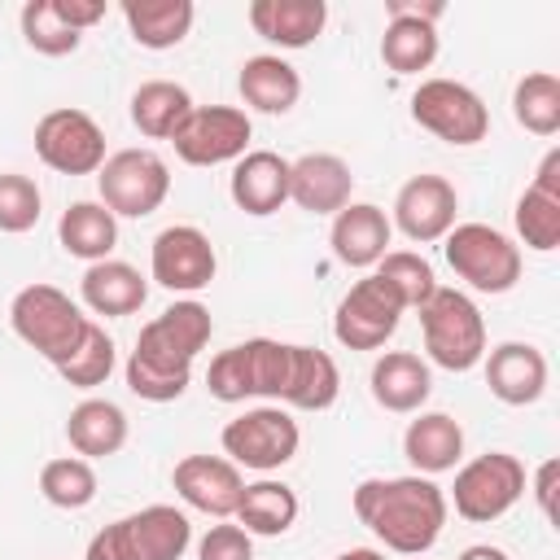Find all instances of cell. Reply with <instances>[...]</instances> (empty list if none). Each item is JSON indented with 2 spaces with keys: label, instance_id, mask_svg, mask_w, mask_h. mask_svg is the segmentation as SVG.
Here are the masks:
<instances>
[{
  "label": "cell",
  "instance_id": "obj_1",
  "mask_svg": "<svg viewBox=\"0 0 560 560\" xmlns=\"http://www.w3.org/2000/svg\"><path fill=\"white\" fill-rule=\"evenodd\" d=\"M210 332H214V319L197 298L171 302L162 315H153L140 328L136 350L127 354V368H122L127 389L144 402H175L188 389L192 359L206 350Z\"/></svg>",
  "mask_w": 560,
  "mask_h": 560
},
{
  "label": "cell",
  "instance_id": "obj_2",
  "mask_svg": "<svg viewBox=\"0 0 560 560\" xmlns=\"http://www.w3.org/2000/svg\"><path fill=\"white\" fill-rule=\"evenodd\" d=\"M354 516L398 556H424L446 525V490L433 477H368L350 494Z\"/></svg>",
  "mask_w": 560,
  "mask_h": 560
},
{
  "label": "cell",
  "instance_id": "obj_3",
  "mask_svg": "<svg viewBox=\"0 0 560 560\" xmlns=\"http://www.w3.org/2000/svg\"><path fill=\"white\" fill-rule=\"evenodd\" d=\"M88 324L92 319L79 311V302H70V293H61L57 284H26L9 302V328L52 368H61L79 350Z\"/></svg>",
  "mask_w": 560,
  "mask_h": 560
},
{
  "label": "cell",
  "instance_id": "obj_4",
  "mask_svg": "<svg viewBox=\"0 0 560 560\" xmlns=\"http://www.w3.org/2000/svg\"><path fill=\"white\" fill-rule=\"evenodd\" d=\"M420 332L424 354L446 372H472L486 359V319L464 289L438 284L420 306Z\"/></svg>",
  "mask_w": 560,
  "mask_h": 560
},
{
  "label": "cell",
  "instance_id": "obj_5",
  "mask_svg": "<svg viewBox=\"0 0 560 560\" xmlns=\"http://www.w3.org/2000/svg\"><path fill=\"white\" fill-rule=\"evenodd\" d=\"M446 267L477 293H508L521 280V245L490 223H455L442 236Z\"/></svg>",
  "mask_w": 560,
  "mask_h": 560
},
{
  "label": "cell",
  "instance_id": "obj_6",
  "mask_svg": "<svg viewBox=\"0 0 560 560\" xmlns=\"http://www.w3.org/2000/svg\"><path fill=\"white\" fill-rule=\"evenodd\" d=\"M219 442H223V455H228L236 468L276 472V468H284V464L298 455L302 429H298V420L289 416V407L262 402V407H249V411H241L236 420H228Z\"/></svg>",
  "mask_w": 560,
  "mask_h": 560
},
{
  "label": "cell",
  "instance_id": "obj_7",
  "mask_svg": "<svg viewBox=\"0 0 560 560\" xmlns=\"http://www.w3.org/2000/svg\"><path fill=\"white\" fill-rule=\"evenodd\" d=\"M101 206L114 219H144L171 192V166L153 149H118L96 171Z\"/></svg>",
  "mask_w": 560,
  "mask_h": 560
},
{
  "label": "cell",
  "instance_id": "obj_8",
  "mask_svg": "<svg viewBox=\"0 0 560 560\" xmlns=\"http://www.w3.org/2000/svg\"><path fill=\"white\" fill-rule=\"evenodd\" d=\"M521 494H525V464L508 451H486V455L459 464L446 503H455V512L464 521L490 525L503 512H512Z\"/></svg>",
  "mask_w": 560,
  "mask_h": 560
},
{
  "label": "cell",
  "instance_id": "obj_9",
  "mask_svg": "<svg viewBox=\"0 0 560 560\" xmlns=\"http://www.w3.org/2000/svg\"><path fill=\"white\" fill-rule=\"evenodd\" d=\"M411 118L424 131H433L442 144H455V149H468V144L486 140V131H490L486 101L459 79H424L411 92Z\"/></svg>",
  "mask_w": 560,
  "mask_h": 560
},
{
  "label": "cell",
  "instance_id": "obj_10",
  "mask_svg": "<svg viewBox=\"0 0 560 560\" xmlns=\"http://www.w3.org/2000/svg\"><path fill=\"white\" fill-rule=\"evenodd\" d=\"M249 136H254V122L245 109L192 105L188 118L179 122V131L171 136V144H175V158L188 166H223V162H241L249 153Z\"/></svg>",
  "mask_w": 560,
  "mask_h": 560
},
{
  "label": "cell",
  "instance_id": "obj_11",
  "mask_svg": "<svg viewBox=\"0 0 560 560\" xmlns=\"http://www.w3.org/2000/svg\"><path fill=\"white\" fill-rule=\"evenodd\" d=\"M35 153L57 175H96L105 166V131L83 109H48L35 122Z\"/></svg>",
  "mask_w": 560,
  "mask_h": 560
},
{
  "label": "cell",
  "instance_id": "obj_12",
  "mask_svg": "<svg viewBox=\"0 0 560 560\" xmlns=\"http://www.w3.org/2000/svg\"><path fill=\"white\" fill-rule=\"evenodd\" d=\"M402 311H407V306H402V298L394 293V284L372 271V276L354 280L350 293L337 302L332 337H337L346 350H381V346L398 332Z\"/></svg>",
  "mask_w": 560,
  "mask_h": 560
},
{
  "label": "cell",
  "instance_id": "obj_13",
  "mask_svg": "<svg viewBox=\"0 0 560 560\" xmlns=\"http://www.w3.org/2000/svg\"><path fill=\"white\" fill-rule=\"evenodd\" d=\"M385 35H381V61L394 74H420L438 57V18L446 13L442 0H385Z\"/></svg>",
  "mask_w": 560,
  "mask_h": 560
},
{
  "label": "cell",
  "instance_id": "obj_14",
  "mask_svg": "<svg viewBox=\"0 0 560 560\" xmlns=\"http://www.w3.org/2000/svg\"><path fill=\"white\" fill-rule=\"evenodd\" d=\"M149 271H153V284L171 289V293H197L214 280L219 271V258H214V245L201 228L192 223H171L153 236V249H149Z\"/></svg>",
  "mask_w": 560,
  "mask_h": 560
},
{
  "label": "cell",
  "instance_id": "obj_15",
  "mask_svg": "<svg viewBox=\"0 0 560 560\" xmlns=\"http://www.w3.org/2000/svg\"><path fill=\"white\" fill-rule=\"evenodd\" d=\"M455 210H459V192L451 179L442 175H411L398 197H394V228L416 241V245H433L455 228Z\"/></svg>",
  "mask_w": 560,
  "mask_h": 560
},
{
  "label": "cell",
  "instance_id": "obj_16",
  "mask_svg": "<svg viewBox=\"0 0 560 560\" xmlns=\"http://www.w3.org/2000/svg\"><path fill=\"white\" fill-rule=\"evenodd\" d=\"M171 486L175 494L192 508V512H206L214 521H228L241 503V490H245V477L232 459L223 455H184L175 468H171Z\"/></svg>",
  "mask_w": 560,
  "mask_h": 560
},
{
  "label": "cell",
  "instance_id": "obj_17",
  "mask_svg": "<svg viewBox=\"0 0 560 560\" xmlns=\"http://www.w3.org/2000/svg\"><path fill=\"white\" fill-rule=\"evenodd\" d=\"M354 192V175L350 162L337 153H302L298 162H289V201L306 214H337L341 206H350Z\"/></svg>",
  "mask_w": 560,
  "mask_h": 560
},
{
  "label": "cell",
  "instance_id": "obj_18",
  "mask_svg": "<svg viewBox=\"0 0 560 560\" xmlns=\"http://www.w3.org/2000/svg\"><path fill=\"white\" fill-rule=\"evenodd\" d=\"M389 236H394V223L381 206L372 201H350L332 214V228H328V245H332V258L346 262V267H376L389 249Z\"/></svg>",
  "mask_w": 560,
  "mask_h": 560
},
{
  "label": "cell",
  "instance_id": "obj_19",
  "mask_svg": "<svg viewBox=\"0 0 560 560\" xmlns=\"http://www.w3.org/2000/svg\"><path fill=\"white\" fill-rule=\"evenodd\" d=\"M232 206L241 214L267 219L289 201V158H280L276 149H249L228 179Z\"/></svg>",
  "mask_w": 560,
  "mask_h": 560
},
{
  "label": "cell",
  "instance_id": "obj_20",
  "mask_svg": "<svg viewBox=\"0 0 560 560\" xmlns=\"http://www.w3.org/2000/svg\"><path fill=\"white\" fill-rule=\"evenodd\" d=\"M486 385L508 407H529L547 394V354L529 341H503L486 354Z\"/></svg>",
  "mask_w": 560,
  "mask_h": 560
},
{
  "label": "cell",
  "instance_id": "obj_21",
  "mask_svg": "<svg viewBox=\"0 0 560 560\" xmlns=\"http://www.w3.org/2000/svg\"><path fill=\"white\" fill-rule=\"evenodd\" d=\"M122 521V538L131 560H179L192 542V521L175 503H149Z\"/></svg>",
  "mask_w": 560,
  "mask_h": 560
},
{
  "label": "cell",
  "instance_id": "obj_22",
  "mask_svg": "<svg viewBox=\"0 0 560 560\" xmlns=\"http://www.w3.org/2000/svg\"><path fill=\"white\" fill-rule=\"evenodd\" d=\"M368 385H372V398H376L385 411H394V416H416V411L429 402V394H433V372H429V363H424L420 354H411V350H385V354L372 363Z\"/></svg>",
  "mask_w": 560,
  "mask_h": 560
},
{
  "label": "cell",
  "instance_id": "obj_23",
  "mask_svg": "<svg viewBox=\"0 0 560 560\" xmlns=\"http://www.w3.org/2000/svg\"><path fill=\"white\" fill-rule=\"evenodd\" d=\"M249 26H254V35H262L276 48H306L324 35L328 4L324 0H254Z\"/></svg>",
  "mask_w": 560,
  "mask_h": 560
},
{
  "label": "cell",
  "instance_id": "obj_24",
  "mask_svg": "<svg viewBox=\"0 0 560 560\" xmlns=\"http://www.w3.org/2000/svg\"><path fill=\"white\" fill-rule=\"evenodd\" d=\"M402 455L420 477L451 472L464 459V429L446 411H416V420L402 433Z\"/></svg>",
  "mask_w": 560,
  "mask_h": 560
},
{
  "label": "cell",
  "instance_id": "obj_25",
  "mask_svg": "<svg viewBox=\"0 0 560 560\" xmlns=\"http://www.w3.org/2000/svg\"><path fill=\"white\" fill-rule=\"evenodd\" d=\"M79 293H83V306L105 315V319H118V315H136L149 298V280L122 262V258H105V262H92L79 280Z\"/></svg>",
  "mask_w": 560,
  "mask_h": 560
},
{
  "label": "cell",
  "instance_id": "obj_26",
  "mask_svg": "<svg viewBox=\"0 0 560 560\" xmlns=\"http://www.w3.org/2000/svg\"><path fill=\"white\" fill-rule=\"evenodd\" d=\"M66 438L79 459H109L127 446V411L109 398H83L66 416Z\"/></svg>",
  "mask_w": 560,
  "mask_h": 560
},
{
  "label": "cell",
  "instance_id": "obj_27",
  "mask_svg": "<svg viewBox=\"0 0 560 560\" xmlns=\"http://www.w3.org/2000/svg\"><path fill=\"white\" fill-rule=\"evenodd\" d=\"M236 92L258 114H289L302 96V74L284 57L258 52V57H245V66L236 74Z\"/></svg>",
  "mask_w": 560,
  "mask_h": 560
},
{
  "label": "cell",
  "instance_id": "obj_28",
  "mask_svg": "<svg viewBox=\"0 0 560 560\" xmlns=\"http://www.w3.org/2000/svg\"><path fill=\"white\" fill-rule=\"evenodd\" d=\"M192 18H197L192 0H122V22L131 39L149 52H166L184 44L192 31Z\"/></svg>",
  "mask_w": 560,
  "mask_h": 560
},
{
  "label": "cell",
  "instance_id": "obj_29",
  "mask_svg": "<svg viewBox=\"0 0 560 560\" xmlns=\"http://www.w3.org/2000/svg\"><path fill=\"white\" fill-rule=\"evenodd\" d=\"M341 394V372L337 359L319 346H293V368L280 407L289 411H328Z\"/></svg>",
  "mask_w": 560,
  "mask_h": 560
},
{
  "label": "cell",
  "instance_id": "obj_30",
  "mask_svg": "<svg viewBox=\"0 0 560 560\" xmlns=\"http://www.w3.org/2000/svg\"><path fill=\"white\" fill-rule=\"evenodd\" d=\"M298 512H302L298 490L284 486V481L262 477V481H249V486L241 490V503H236L232 516H236V525H241L249 538H280V534L293 529Z\"/></svg>",
  "mask_w": 560,
  "mask_h": 560
},
{
  "label": "cell",
  "instance_id": "obj_31",
  "mask_svg": "<svg viewBox=\"0 0 560 560\" xmlns=\"http://www.w3.org/2000/svg\"><path fill=\"white\" fill-rule=\"evenodd\" d=\"M57 241H61V249L70 258H83L88 267L105 262L114 254V245H118V219L101 201H74L57 219Z\"/></svg>",
  "mask_w": 560,
  "mask_h": 560
},
{
  "label": "cell",
  "instance_id": "obj_32",
  "mask_svg": "<svg viewBox=\"0 0 560 560\" xmlns=\"http://www.w3.org/2000/svg\"><path fill=\"white\" fill-rule=\"evenodd\" d=\"M188 109H192L188 88L171 83V79H149L131 92V122L149 140H171L179 131V122L188 118Z\"/></svg>",
  "mask_w": 560,
  "mask_h": 560
},
{
  "label": "cell",
  "instance_id": "obj_33",
  "mask_svg": "<svg viewBox=\"0 0 560 560\" xmlns=\"http://www.w3.org/2000/svg\"><path fill=\"white\" fill-rule=\"evenodd\" d=\"M512 118L529 136H556L560 131V79L551 70L521 74L512 88Z\"/></svg>",
  "mask_w": 560,
  "mask_h": 560
},
{
  "label": "cell",
  "instance_id": "obj_34",
  "mask_svg": "<svg viewBox=\"0 0 560 560\" xmlns=\"http://www.w3.org/2000/svg\"><path fill=\"white\" fill-rule=\"evenodd\" d=\"M241 354H245L249 398L280 402L284 398V385H289V368H293V341L249 337V341H241Z\"/></svg>",
  "mask_w": 560,
  "mask_h": 560
},
{
  "label": "cell",
  "instance_id": "obj_35",
  "mask_svg": "<svg viewBox=\"0 0 560 560\" xmlns=\"http://www.w3.org/2000/svg\"><path fill=\"white\" fill-rule=\"evenodd\" d=\"M39 494L52 508H66V512L88 508L96 499V468H92V459H79V455L48 459L39 468Z\"/></svg>",
  "mask_w": 560,
  "mask_h": 560
},
{
  "label": "cell",
  "instance_id": "obj_36",
  "mask_svg": "<svg viewBox=\"0 0 560 560\" xmlns=\"http://www.w3.org/2000/svg\"><path fill=\"white\" fill-rule=\"evenodd\" d=\"M18 26H22L26 48H35L39 57H70V52L83 44V35L70 31V26L57 18L52 0H26L22 13H18Z\"/></svg>",
  "mask_w": 560,
  "mask_h": 560
},
{
  "label": "cell",
  "instance_id": "obj_37",
  "mask_svg": "<svg viewBox=\"0 0 560 560\" xmlns=\"http://www.w3.org/2000/svg\"><path fill=\"white\" fill-rule=\"evenodd\" d=\"M512 223H516V236L525 241V249L551 254L560 245V197H547L538 188H525L516 197Z\"/></svg>",
  "mask_w": 560,
  "mask_h": 560
},
{
  "label": "cell",
  "instance_id": "obj_38",
  "mask_svg": "<svg viewBox=\"0 0 560 560\" xmlns=\"http://www.w3.org/2000/svg\"><path fill=\"white\" fill-rule=\"evenodd\" d=\"M114 363H118L114 337H109L101 324H88V332H83L79 350H74L57 372H61V381H66V385H74V389H96V385H105V381H109Z\"/></svg>",
  "mask_w": 560,
  "mask_h": 560
},
{
  "label": "cell",
  "instance_id": "obj_39",
  "mask_svg": "<svg viewBox=\"0 0 560 560\" xmlns=\"http://www.w3.org/2000/svg\"><path fill=\"white\" fill-rule=\"evenodd\" d=\"M376 276L394 284V293L402 298L407 311H420L433 298V289H438V276H433L429 258L424 254H411V249H389L376 262Z\"/></svg>",
  "mask_w": 560,
  "mask_h": 560
},
{
  "label": "cell",
  "instance_id": "obj_40",
  "mask_svg": "<svg viewBox=\"0 0 560 560\" xmlns=\"http://www.w3.org/2000/svg\"><path fill=\"white\" fill-rule=\"evenodd\" d=\"M39 210H44L39 184L22 171H4L0 175V232H9V236L31 232L39 223Z\"/></svg>",
  "mask_w": 560,
  "mask_h": 560
},
{
  "label": "cell",
  "instance_id": "obj_41",
  "mask_svg": "<svg viewBox=\"0 0 560 560\" xmlns=\"http://www.w3.org/2000/svg\"><path fill=\"white\" fill-rule=\"evenodd\" d=\"M206 389L210 398L219 402H245L249 398V376H245V354H241V341L219 350L206 368Z\"/></svg>",
  "mask_w": 560,
  "mask_h": 560
},
{
  "label": "cell",
  "instance_id": "obj_42",
  "mask_svg": "<svg viewBox=\"0 0 560 560\" xmlns=\"http://www.w3.org/2000/svg\"><path fill=\"white\" fill-rule=\"evenodd\" d=\"M197 560H254V538L241 525H210L206 538L197 542Z\"/></svg>",
  "mask_w": 560,
  "mask_h": 560
},
{
  "label": "cell",
  "instance_id": "obj_43",
  "mask_svg": "<svg viewBox=\"0 0 560 560\" xmlns=\"http://www.w3.org/2000/svg\"><path fill=\"white\" fill-rule=\"evenodd\" d=\"M52 9H57V18L70 26V31H88V26H96L105 13H109V4L105 0H52Z\"/></svg>",
  "mask_w": 560,
  "mask_h": 560
},
{
  "label": "cell",
  "instance_id": "obj_44",
  "mask_svg": "<svg viewBox=\"0 0 560 560\" xmlns=\"http://www.w3.org/2000/svg\"><path fill=\"white\" fill-rule=\"evenodd\" d=\"M83 560H131L127 538H122V521H114V525L96 529V534H92V542H88V551H83Z\"/></svg>",
  "mask_w": 560,
  "mask_h": 560
},
{
  "label": "cell",
  "instance_id": "obj_45",
  "mask_svg": "<svg viewBox=\"0 0 560 560\" xmlns=\"http://www.w3.org/2000/svg\"><path fill=\"white\" fill-rule=\"evenodd\" d=\"M556 477H560V464L556 459H542L538 472H534V499H538V512L542 516H556Z\"/></svg>",
  "mask_w": 560,
  "mask_h": 560
},
{
  "label": "cell",
  "instance_id": "obj_46",
  "mask_svg": "<svg viewBox=\"0 0 560 560\" xmlns=\"http://www.w3.org/2000/svg\"><path fill=\"white\" fill-rule=\"evenodd\" d=\"M529 188H538V192H547V197H560V149H547V153H542V162H538Z\"/></svg>",
  "mask_w": 560,
  "mask_h": 560
},
{
  "label": "cell",
  "instance_id": "obj_47",
  "mask_svg": "<svg viewBox=\"0 0 560 560\" xmlns=\"http://www.w3.org/2000/svg\"><path fill=\"white\" fill-rule=\"evenodd\" d=\"M455 560H512L503 547H490V542H477V547H464Z\"/></svg>",
  "mask_w": 560,
  "mask_h": 560
},
{
  "label": "cell",
  "instance_id": "obj_48",
  "mask_svg": "<svg viewBox=\"0 0 560 560\" xmlns=\"http://www.w3.org/2000/svg\"><path fill=\"white\" fill-rule=\"evenodd\" d=\"M332 560H385V551H376V547H350V551H341Z\"/></svg>",
  "mask_w": 560,
  "mask_h": 560
}]
</instances>
